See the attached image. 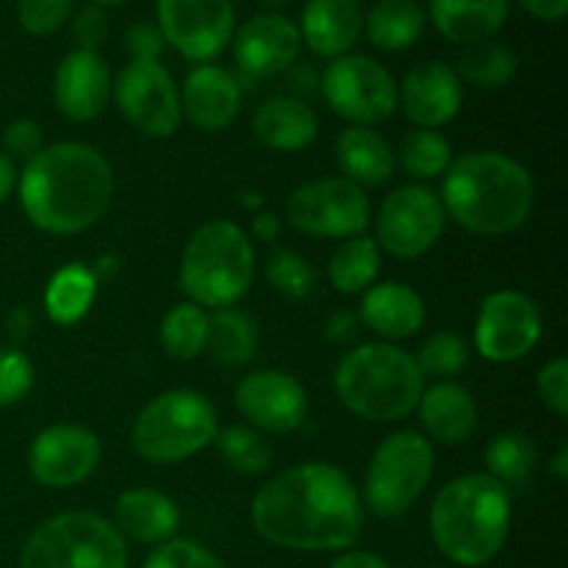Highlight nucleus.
I'll use <instances>...</instances> for the list:
<instances>
[{"instance_id":"nucleus-1","label":"nucleus","mask_w":568,"mask_h":568,"mask_svg":"<svg viewBox=\"0 0 568 568\" xmlns=\"http://www.w3.org/2000/svg\"><path fill=\"white\" fill-rule=\"evenodd\" d=\"M255 532L294 552H336L364 530L358 488L338 466L303 464L272 477L250 508Z\"/></svg>"},{"instance_id":"nucleus-2","label":"nucleus","mask_w":568,"mask_h":568,"mask_svg":"<svg viewBox=\"0 0 568 568\" xmlns=\"http://www.w3.org/2000/svg\"><path fill=\"white\" fill-rule=\"evenodd\" d=\"M17 186L31 225L53 236H75L98 225L109 211L114 170L89 144L61 142L39 150Z\"/></svg>"},{"instance_id":"nucleus-3","label":"nucleus","mask_w":568,"mask_h":568,"mask_svg":"<svg viewBox=\"0 0 568 568\" xmlns=\"http://www.w3.org/2000/svg\"><path fill=\"white\" fill-rule=\"evenodd\" d=\"M444 211L480 236H505L527 222L536 205V183L527 166L505 153L483 150L453 159L444 172Z\"/></svg>"},{"instance_id":"nucleus-4","label":"nucleus","mask_w":568,"mask_h":568,"mask_svg":"<svg viewBox=\"0 0 568 568\" xmlns=\"http://www.w3.org/2000/svg\"><path fill=\"white\" fill-rule=\"evenodd\" d=\"M510 491L488 475H464L433 499L430 536L438 552L464 568L486 566L510 532Z\"/></svg>"},{"instance_id":"nucleus-5","label":"nucleus","mask_w":568,"mask_h":568,"mask_svg":"<svg viewBox=\"0 0 568 568\" xmlns=\"http://www.w3.org/2000/svg\"><path fill=\"white\" fill-rule=\"evenodd\" d=\"M338 399L369 422H397L414 414L425 392V377L414 355L388 342L349 349L333 375Z\"/></svg>"},{"instance_id":"nucleus-6","label":"nucleus","mask_w":568,"mask_h":568,"mask_svg":"<svg viewBox=\"0 0 568 568\" xmlns=\"http://www.w3.org/2000/svg\"><path fill=\"white\" fill-rule=\"evenodd\" d=\"M253 277V242L236 222H205L183 250L181 288L200 308H233L250 292Z\"/></svg>"},{"instance_id":"nucleus-7","label":"nucleus","mask_w":568,"mask_h":568,"mask_svg":"<svg viewBox=\"0 0 568 568\" xmlns=\"http://www.w3.org/2000/svg\"><path fill=\"white\" fill-rule=\"evenodd\" d=\"M216 433L214 403L194 388H172L139 410L131 442L139 458L166 466L203 453Z\"/></svg>"},{"instance_id":"nucleus-8","label":"nucleus","mask_w":568,"mask_h":568,"mask_svg":"<svg viewBox=\"0 0 568 568\" xmlns=\"http://www.w3.org/2000/svg\"><path fill=\"white\" fill-rule=\"evenodd\" d=\"M20 568H128L125 538L87 510L50 516L26 538Z\"/></svg>"},{"instance_id":"nucleus-9","label":"nucleus","mask_w":568,"mask_h":568,"mask_svg":"<svg viewBox=\"0 0 568 568\" xmlns=\"http://www.w3.org/2000/svg\"><path fill=\"white\" fill-rule=\"evenodd\" d=\"M433 469H436V453L422 433H394L372 455L361 503H366V508L381 519L403 516L422 497Z\"/></svg>"},{"instance_id":"nucleus-10","label":"nucleus","mask_w":568,"mask_h":568,"mask_svg":"<svg viewBox=\"0 0 568 568\" xmlns=\"http://www.w3.org/2000/svg\"><path fill=\"white\" fill-rule=\"evenodd\" d=\"M320 87L333 114L353 125H381L397 111V81L369 55L347 53L333 59Z\"/></svg>"},{"instance_id":"nucleus-11","label":"nucleus","mask_w":568,"mask_h":568,"mask_svg":"<svg viewBox=\"0 0 568 568\" xmlns=\"http://www.w3.org/2000/svg\"><path fill=\"white\" fill-rule=\"evenodd\" d=\"M372 205L364 189L347 178L303 183L286 200V220L297 231L322 239H353L369 227Z\"/></svg>"},{"instance_id":"nucleus-12","label":"nucleus","mask_w":568,"mask_h":568,"mask_svg":"<svg viewBox=\"0 0 568 568\" xmlns=\"http://www.w3.org/2000/svg\"><path fill=\"white\" fill-rule=\"evenodd\" d=\"M116 109L144 136L170 139L181 128V94L161 61H131L114 78Z\"/></svg>"},{"instance_id":"nucleus-13","label":"nucleus","mask_w":568,"mask_h":568,"mask_svg":"<svg viewBox=\"0 0 568 568\" xmlns=\"http://www.w3.org/2000/svg\"><path fill=\"white\" fill-rule=\"evenodd\" d=\"M155 26L183 59L209 64L233 42L231 0H155Z\"/></svg>"},{"instance_id":"nucleus-14","label":"nucleus","mask_w":568,"mask_h":568,"mask_svg":"<svg viewBox=\"0 0 568 568\" xmlns=\"http://www.w3.org/2000/svg\"><path fill=\"white\" fill-rule=\"evenodd\" d=\"M447 227L442 197L427 186H403L388 194L377 214V247L394 258H419L430 253Z\"/></svg>"},{"instance_id":"nucleus-15","label":"nucleus","mask_w":568,"mask_h":568,"mask_svg":"<svg viewBox=\"0 0 568 568\" xmlns=\"http://www.w3.org/2000/svg\"><path fill=\"white\" fill-rule=\"evenodd\" d=\"M541 311L521 292H494L477 314L475 344L491 364H514L541 342Z\"/></svg>"},{"instance_id":"nucleus-16","label":"nucleus","mask_w":568,"mask_h":568,"mask_svg":"<svg viewBox=\"0 0 568 568\" xmlns=\"http://www.w3.org/2000/svg\"><path fill=\"white\" fill-rule=\"evenodd\" d=\"M100 438L81 425H53L33 438L28 469L44 488H72L87 480L100 464Z\"/></svg>"},{"instance_id":"nucleus-17","label":"nucleus","mask_w":568,"mask_h":568,"mask_svg":"<svg viewBox=\"0 0 568 568\" xmlns=\"http://www.w3.org/2000/svg\"><path fill=\"white\" fill-rule=\"evenodd\" d=\"M236 408L264 433H292L308 416V394L297 377L277 369H258L236 386Z\"/></svg>"},{"instance_id":"nucleus-18","label":"nucleus","mask_w":568,"mask_h":568,"mask_svg":"<svg viewBox=\"0 0 568 568\" xmlns=\"http://www.w3.org/2000/svg\"><path fill=\"white\" fill-rule=\"evenodd\" d=\"M236 64L247 78H272L297 64L300 28L281 11L255 14L236 33Z\"/></svg>"},{"instance_id":"nucleus-19","label":"nucleus","mask_w":568,"mask_h":568,"mask_svg":"<svg viewBox=\"0 0 568 568\" xmlns=\"http://www.w3.org/2000/svg\"><path fill=\"white\" fill-rule=\"evenodd\" d=\"M397 103L416 128L438 131L458 116L464 105V83L455 67L444 61H422L408 70L403 87H397Z\"/></svg>"},{"instance_id":"nucleus-20","label":"nucleus","mask_w":568,"mask_h":568,"mask_svg":"<svg viewBox=\"0 0 568 568\" xmlns=\"http://www.w3.org/2000/svg\"><path fill=\"white\" fill-rule=\"evenodd\" d=\"M111 87H114V78L103 55L94 50H72L55 67V109L70 122H89L103 114Z\"/></svg>"},{"instance_id":"nucleus-21","label":"nucleus","mask_w":568,"mask_h":568,"mask_svg":"<svg viewBox=\"0 0 568 568\" xmlns=\"http://www.w3.org/2000/svg\"><path fill=\"white\" fill-rule=\"evenodd\" d=\"M242 109V87L236 75L216 64H200L186 75L181 92V111L194 128L220 133L236 120Z\"/></svg>"},{"instance_id":"nucleus-22","label":"nucleus","mask_w":568,"mask_h":568,"mask_svg":"<svg viewBox=\"0 0 568 568\" xmlns=\"http://www.w3.org/2000/svg\"><path fill=\"white\" fill-rule=\"evenodd\" d=\"M361 0H305L300 39L322 59H338L355 48L364 33Z\"/></svg>"},{"instance_id":"nucleus-23","label":"nucleus","mask_w":568,"mask_h":568,"mask_svg":"<svg viewBox=\"0 0 568 568\" xmlns=\"http://www.w3.org/2000/svg\"><path fill=\"white\" fill-rule=\"evenodd\" d=\"M178 527H181V510L175 499L155 488H131L116 497L114 530L122 538L159 547L175 538Z\"/></svg>"},{"instance_id":"nucleus-24","label":"nucleus","mask_w":568,"mask_h":568,"mask_svg":"<svg viewBox=\"0 0 568 568\" xmlns=\"http://www.w3.org/2000/svg\"><path fill=\"white\" fill-rule=\"evenodd\" d=\"M422 425L427 430V442L458 447L471 438L477 430V405L475 397L460 383L444 381L422 392L419 399Z\"/></svg>"},{"instance_id":"nucleus-25","label":"nucleus","mask_w":568,"mask_h":568,"mask_svg":"<svg viewBox=\"0 0 568 568\" xmlns=\"http://www.w3.org/2000/svg\"><path fill=\"white\" fill-rule=\"evenodd\" d=\"M508 14L510 0H430L427 6L436 31L460 48L497 37Z\"/></svg>"},{"instance_id":"nucleus-26","label":"nucleus","mask_w":568,"mask_h":568,"mask_svg":"<svg viewBox=\"0 0 568 568\" xmlns=\"http://www.w3.org/2000/svg\"><path fill=\"white\" fill-rule=\"evenodd\" d=\"M361 322L369 325L372 333L392 342H403L425 325V303L410 286L397 281L372 286L361 303Z\"/></svg>"},{"instance_id":"nucleus-27","label":"nucleus","mask_w":568,"mask_h":568,"mask_svg":"<svg viewBox=\"0 0 568 568\" xmlns=\"http://www.w3.org/2000/svg\"><path fill=\"white\" fill-rule=\"evenodd\" d=\"M253 133L264 148L275 153H297L314 144L320 133V120L305 100L283 94L258 105L253 116Z\"/></svg>"},{"instance_id":"nucleus-28","label":"nucleus","mask_w":568,"mask_h":568,"mask_svg":"<svg viewBox=\"0 0 568 568\" xmlns=\"http://www.w3.org/2000/svg\"><path fill=\"white\" fill-rule=\"evenodd\" d=\"M336 161L344 178L364 186H381L394 175V150L377 131L353 125L338 133Z\"/></svg>"},{"instance_id":"nucleus-29","label":"nucleus","mask_w":568,"mask_h":568,"mask_svg":"<svg viewBox=\"0 0 568 568\" xmlns=\"http://www.w3.org/2000/svg\"><path fill=\"white\" fill-rule=\"evenodd\" d=\"M427 26V11L419 0H377L364 14V33L377 50L399 53L419 42Z\"/></svg>"},{"instance_id":"nucleus-30","label":"nucleus","mask_w":568,"mask_h":568,"mask_svg":"<svg viewBox=\"0 0 568 568\" xmlns=\"http://www.w3.org/2000/svg\"><path fill=\"white\" fill-rule=\"evenodd\" d=\"M98 294V277L81 264H67L44 288V311L55 325H75L89 314Z\"/></svg>"},{"instance_id":"nucleus-31","label":"nucleus","mask_w":568,"mask_h":568,"mask_svg":"<svg viewBox=\"0 0 568 568\" xmlns=\"http://www.w3.org/2000/svg\"><path fill=\"white\" fill-rule=\"evenodd\" d=\"M258 347V327L244 311L220 308L214 311L209 325V347L211 358L220 366H244L253 361Z\"/></svg>"},{"instance_id":"nucleus-32","label":"nucleus","mask_w":568,"mask_h":568,"mask_svg":"<svg viewBox=\"0 0 568 568\" xmlns=\"http://www.w3.org/2000/svg\"><path fill=\"white\" fill-rule=\"evenodd\" d=\"M458 78L469 81L477 89H503L519 72V55L503 42H486L466 44L458 55Z\"/></svg>"},{"instance_id":"nucleus-33","label":"nucleus","mask_w":568,"mask_h":568,"mask_svg":"<svg viewBox=\"0 0 568 568\" xmlns=\"http://www.w3.org/2000/svg\"><path fill=\"white\" fill-rule=\"evenodd\" d=\"M377 272H381V247L369 236H353L338 244L327 266L333 288L342 294L366 292L375 283Z\"/></svg>"},{"instance_id":"nucleus-34","label":"nucleus","mask_w":568,"mask_h":568,"mask_svg":"<svg viewBox=\"0 0 568 568\" xmlns=\"http://www.w3.org/2000/svg\"><path fill=\"white\" fill-rule=\"evenodd\" d=\"M488 477L503 483L505 488H525L532 480L538 466V449L525 433H499L486 449Z\"/></svg>"},{"instance_id":"nucleus-35","label":"nucleus","mask_w":568,"mask_h":568,"mask_svg":"<svg viewBox=\"0 0 568 568\" xmlns=\"http://www.w3.org/2000/svg\"><path fill=\"white\" fill-rule=\"evenodd\" d=\"M211 316L194 303H181L161 322V347L170 358L194 361L209 347Z\"/></svg>"},{"instance_id":"nucleus-36","label":"nucleus","mask_w":568,"mask_h":568,"mask_svg":"<svg viewBox=\"0 0 568 568\" xmlns=\"http://www.w3.org/2000/svg\"><path fill=\"white\" fill-rule=\"evenodd\" d=\"M399 161H403L408 175L419 178V181H430V178H442L449 170L453 148H449L444 133L416 128L399 144Z\"/></svg>"},{"instance_id":"nucleus-37","label":"nucleus","mask_w":568,"mask_h":568,"mask_svg":"<svg viewBox=\"0 0 568 568\" xmlns=\"http://www.w3.org/2000/svg\"><path fill=\"white\" fill-rule=\"evenodd\" d=\"M227 469L239 475H264L272 466V444L250 427H225L214 438Z\"/></svg>"},{"instance_id":"nucleus-38","label":"nucleus","mask_w":568,"mask_h":568,"mask_svg":"<svg viewBox=\"0 0 568 568\" xmlns=\"http://www.w3.org/2000/svg\"><path fill=\"white\" fill-rule=\"evenodd\" d=\"M416 366H419L422 377H436L438 383L453 381L455 375L466 369L469 364V344L458 336V333H433L416 353Z\"/></svg>"},{"instance_id":"nucleus-39","label":"nucleus","mask_w":568,"mask_h":568,"mask_svg":"<svg viewBox=\"0 0 568 568\" xmlns=\"http://www.w3.org/2000/svg\"><path fill=\"white\" fill-rule=\"evenodd\" d=\"M266 281L272 288L292 300L311 297L316 286V272L303 255L292 253V250H275L266 261Z\"/></svg>"},{"instance_id":"nucleus-40","label":"nucleus","mask_w":568,"mask_h":568,"mask_svg":"<svg viewBox=\"0 0 568 568\" xmlns=\"http://www.w3.org/2000/svg\"><path fill=\"white\" fill-rule=\"evenodd\" d=\"M75 0H17V20L31 37H50L72 17Z\"/></svg>"},{"instance_id":"nucleus-41","label":"nucleus","mask_w":568,"mask_h":568,"mask_svg":"<svg viewBox=\"0 0 568 568\" xmlns=\"http://www.w3.org/2000/svg\"><path fill=\"white\" fill-rule=\"evenodd\" d=\"M142 568H227L216 558L211 549L200 547L194 541H183V538H172V541L159 544L144 560Z\"/></svg>"},{"instance_id":"nucleus-42","label":"nucleus","mask_w":568,"mask_h":568,"mask_svg":"<svg viewBox=\"0 0 568 568\" xmlns=\"http://www.w3.org/2000/svg\"><path fill=\"white\" fill-rule=\"evenodd\" d=\"M33 388V364L17 347L0 349V408H11Z\"/></svg>"},{"instance_id":"nucleus-43","label":"nucleus","mask_w":568,"mask_h":568,"mask_svg":"<svg viewBox=\"0 0 568 568\" xmlns=\"http://www.w3.org/2000/svg\"><path fill=\"white\" fill-rule=\"evenodd\" d=\"M538 397L558 416L568 414V361L555 358L538 372Z\"/></svg>"},{"instance_id":"nucleus-44","label":"nucleus","mask_w":568,"mask_h":568,"mask_svg":"<svg viewBox=\"0 0 568 568\" xmlns=\"http://www.w3.org/2000/svg\"><path fill=\"white\" fill-rule=\"evenodd\" d=\"M3 148L9 159L28 161L42 150V128L33 120H14L3 131Z\"/></svg>"},{"instance_id":"nucleus-45","label":"nucleus","mask_w":568,"mask_h":568,"mask_svg":"<svg viewBox=\"0 0 568 568\" xmlns=\"http://www.w3.org/2000/svg\"><path fill=\"white\" fill-rule=\"evenodd\" d=\"M72 37H75L78 50H94L98 53L100 44L109 39V17H105V11L92 3L78 11L75 20H72Z\"/></svg>"},{"instance_id":"nucleus-46","label":"nucleus","mask_w":568,"mask_h":568,"mask_svg":"<svg viewBox=\"0 0 568 568\" xmlns=\"http://www.w3.org/2000/svg\"><path fill=\"white\" fill-rule=\"evenodd\" d=\"M128 50H131L133 61H159L161 50H164V37H161L159 26L155 22H136V26L128 31L125 39Z\"/></svg>"},{"instance_id":"nucleus-47","label":"nucleus","mask_w":568,"mask_h":568,"mask_svg":"<svg viewBox=\"0 0 568 568\" xmlns=\"http://www.w3.org/2000/svg\"><path fill=\"white\" fill-rule=\"evenodd\" d=\"M361 331V316H355L353 311H342V314L331 316L325 325V336L333 344H349Z\"/></svg>"},{"instance_id":"nucleus-48","label":"nucleus","mask_w":568,"mask_h":568,"mask_svg":"<svg viewBox=\"0 0 568 568\" xmlns=\"http://www.w3.org/2000/svg\"><path fill=\"white\" fill-rule=\"evenodd\" d=\"M519 6L527 11V14L536 17V20H547V22L564 20L568 11V0H519Z\"/></svg>"},{"instance_id":"nucleus-49","label":"nucleus","mask_w":568,"mask_h":568,"mask_svg":"<svg viewBox=\"0 0 568 568\" xmlns=\"http://www.w3.org/2000/svg\"><path fill=\"white\" fill-rule=\"evenodd\" d=\"M331 568H392V564L375 552H344L333 560Z\"/></svg>"},{"instance_id":"nucleus-50","label":"nucleus","mask_w":568,"mask_h":568,"mask_svg":"<svg viewBox=\"0 0 568 568\" xmlns=\"http://www.w3.org/2000/svg\"><path fill=\"white\" fill-rule=\"evenodd\" d=\"M14 186H17L14 161H11L6 153H0V205L9 200V194L14 192Z\"/></svg>"},{"instance_id":"nucleus-51","label":"nucleus","mask_w":568,"mask_h":568,"mask_svg":"<svg viewBox=\"0 0 568 568\" xmlns=\"http://www.w3.org/2000/svg\"><path fill=\"white\" fill-rule=\"evenodd\" d=\"M253 231L258 233V239H264V242H275L277 233H281V220H277L275 214H261L255 216Z\"/></svg>"},{"instance_id":"nucleus-52","label":"nucleus","mask_w":568,"mask_h":568,"mask_svg":"<svg viewBox=\"0 0 568 568\" xmlns=\"http://www.w3.org/2000/svg\"><path fill=\"white\" fill-rule=\"evenodd\" d=\"M9 333L17 338V342L28 336V311L17 308L14 314H9Z\"/></svg>"},{"instance_id":"nucleus-53","label":"nucleus","mask_w":568,"mask_h":568,"mask_svg":"<svg viewBox=\"0 0 568 568\" xmlns=\"http://www.w3.org/2000/svg\"><path fill=\"white\" fill-rule=\"evenodd\" d=\"M549 469H552L555 475L560 477V480H566V477H568V449L566 447L558 449V455H555V460H552V466H549Z\"/></svg>"},{"instance_id":"nucleus-54","label":"nucleus","mask_w":568,"mask_h":568,"mask_svg":"<svg viewBox=\"0 0 568 568\" xmlns=\"http://www.w3.org/2000/svg\"><path fill=\"white\" fill-rule=\"evenodd\" d=\"M89 3L100 6V9H103V6H120V3H125V0H89Z\"/></svg>"},{"instance_id":"nucleus-55","label":"nucleus","mask_w":568,"mask_h":568,"mask_svg":"<svg viewBox=\"0 0 568 568\" xmlns=\"http://www.w3.org/2000/svg\"><path fill=\"white\" fill-rule=\"evenodd\" d=\"M286 3H288V0H266V6H270L272 11H275V9H283V6H286Z\"/></svg>"}]
</instances>
